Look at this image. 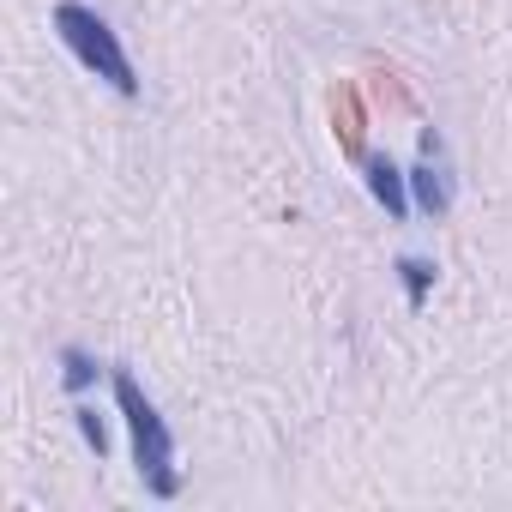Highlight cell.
Masks as SVG:
<instances>
[{"label": "cell", "instance_id": "cell-4", "mask_svg": "<svg viewBox=\"0 0 512 512\" xmlns=\"http://www.w3.org/2000/svg\"><path fill=\"white\" fill-rule=\"evenodd\" d=\"M362 181H368L374 205H380L392 223H404V217L416 211V199H410V169H398L386 151H368V157H362Z\"/></svg>", "mask_w": 512, "mask_h": 512}, {"label": "cell", "instance_id": "cell-6", "mask_svg": "<svg viewBox=\"0 0 512 512\" xmlns=\"http://www.w3.org/2000/svg\"><path fill=\"white\" fill-rule=\"evenodd\" d=\"M103 374H109V368H103L85 344H61V386H67V398H91Z\"/></svg>", "mask_w": 512, "mask_h": 512}, {"label": "cell", "instance_id": "cell-5", "mask_svg": "<svg viewBox=\"0 0 512 512\" xmlns=\"http://www.w3.org/2000/svg\"><path fill=\"white\" fill-rule=\"evenodd\" d=\"M392 278H398V290H404V308L422 314L428 296H434V284H440V266L422 260V253H398V260H392Z\"/></svg>", "mask_w": 512, "mask_h": 512}, {"label": "cell", "instance_id": "cell-7", "mask_svg": "<svg viewBox=\"0 0 512 512\" xmlns=\"http://www.w3.org/2000/svg\"><path fill=\"white\" fill-rule=\"evenodd\" d=\"M73 428H79V440H85L97 458H109L115 440H109V422H103V410H97L91 398H73Z\"/></svg>", "mask_w": 512, "mask_h": 512}, {"label": "cell", "instance_id": "cell-1", "mask_svg": "<svg viewBox=\"0 0 512 512\" xmlns=\"http://www.w3.org/2000/svg\"><path fill=\"white\" fill-rule=\"evenodd\" d=\"M109 392H115V410H121V422H127V434H133V464H139V476H145V488L157 494V500H175L181 494V470H175V434H169V422H163V410H157V398L133 380V368H109Z\"/></svg>", "mask_w": 512, "mask_h": 512}, {"label": "cell", "instance_id": "cell-2", "mask_svg": "<svg viewBox=\"0 0 512 512\" xmlns=\"http://www.w3.org/2000/svg\"><path fill=\"white\" fill-rule=\"evenodd\" d=\"M55 31H61V43L73 49V61H79L85 73H97L115 97H139L133 55L121 49L115 25H109L97 7H85V0H55Z\"/></svg>", "mask_w": 512, "mask_h": 512}, {"label": "cell", "instance_id": "cell-3", "mask_svg": "<svg viewBox=\"0 0 512 512\" xmlns=\"http://www.w3.org/2000/svg\"><path fill=\"white\" fill-rule=\"evenodd\" d=\"M410 199H416V211L422 217H452V175H446V163H440V139L428 133L422 139V163H410Z\"/></svg>", "mask_w": 512, "mask_h": 512}]
</instances>
